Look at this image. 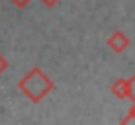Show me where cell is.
<instances>
[{
    "label": "cell",
    "instance_id": "1",
    "mask_svg": "<svg viewBox=\"0 0 135 125\" xmlns=\"http://www.w3.org/2000/svg\"><path fill=\"white\" fill-rule=\"evenodd\" d=\"M18 88L27 96V100H31L33 104H37V102H41L45 96H49V92L55 88V84L39 67H33L18 82Z\"/></svg>",
    "mask_w": 135,
    "mask_h": 125
},
{
    "label": "cell",
    "instance_id": "2",
    "mask_svg": "<svg viewBox=\"0 0 135 125\" xmlns=\"http://www.w3.org/2000/svg\"><path fill=\"white\" fill-rule=\"evenodd\" d=\"M106 43H108V47L114 51V53H123V51L129 47V43H131V41H129V37L123 33V31L118 29V31H114V33L108 37Z\"/></svg>",
    "mask_w": 135,
    "mask_h": 125
},
{
    "label": "cell",
    "instance_id": "3",
    "mask_svg": "<svg viewBox=\"0 0 135 125\" xmlns=\"http://www.w3.org/2000/svg\"><path fill=\"white\" fill-rule=\"evenodd\" d=\"M110 90H112V94H114L115 98H119V100L127 98V94H129V82H127V78H118V80L110 86Z\"/></svg>",
    "mask_w": 135,
    "mask_h": 125
},
{
    "label": "cell",
    "instance_id": "4",
    "mask_svg": "<svg viewBox=\"0 0 135 125\" xmlns=\"http://www.w3.org/2000/svg\"><path fill=\"white\" fill-rule=\"evenodd\" d=\"M122 125H135V106L131 109H129V113H127V117L122 121Z\"/></svg>",
    "mask_w": 135,
    "mask_h": 125
},
{
    "label": "cell",
    "instance_id": "5",
    "mask_svg": "<svg viewBox=\"0 0 135 125\" xmlns=\"http://www.w3.org/2000/svg\"><path fill=\"white\" fill-rule=\"evenodd\" d=\"M127 82H129V94H127V98H131L135 102V74L131 78H127Z\"/></svg>",
    "mask_w": 135,
    "mask_h": 125
},
{
    "label": "cell",
    "instance_id": "6",
    "mask_svg": "<svg viewBox=\"0 0 135 125\" xmlns=\"http://www.w3.org/2000/svg\"><path fill=\"white\" fill-rule=\"evenodd\" d=\"M10 2L18 8V10H22V8H27V6H30L31 0H10Z\"/></svg>",
    "mask_w": 135,
    "mask_h": 125
},
{
    "label": "cell",
    "instance_id": "7",
    "mask_svg": "<svg viewBox=\"0 0 135 125\" xmlns=\"http://www.w3.org/2000/svg\"><path fill=\"white\" fill-rule=\"evenodd\" d=\"M6 68H8V61L2 57V55H0V74H2V72L6 71Z\"/></svg>",
    "mask_w": 135,
    "mask_h": 125
},
{
    "label": "cell",
    "instance_id": "8",
    "mask_svg": "<svg viewBox=\"0 0 135 125\" xmlns=\"http://www.w3.org/2000/svg\"><path fill=\"white\" fill-rule=\"evenodd\" d=\"M41 2H43L45 6H49V8H51V6H55L57 2H61V0H41Z\"/></svg>",
    "mask_w": 135,
    "mask_h": 125
}]
</instances>
